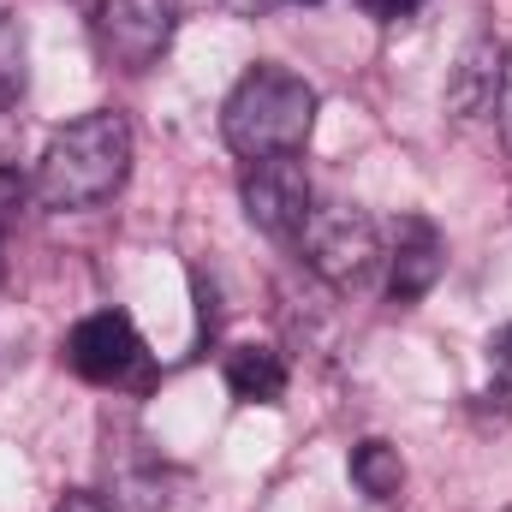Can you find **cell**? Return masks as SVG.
Returning <instances> with one entry per match:
<instances>
[{
    "label": "cell",
    "instance_id": "cell-1",
    "mask_svg": "<svg viewBox=\"0 0 512 512\" xmlns=\"http://www.w3.org/2000/svg\"><path fill=\"white\" fill-rule=\"evenodd\" d=\"M131 173V126L120 114L96 108V114H78L48 137L42 161H36V203L42 209H96L108 203Z\"/></svg>",
    "mask_w": 512,
    "mask_h": 512
},
{
    "label": "cell",
    "instance_id": "cell-2",
    "mask_svg": "<svg viewBox=\"0 0 512 512\" xmlns=\"http://www.w3.org/2000/svg\"><path fill=\"white\" fill-rule=\"evenodd\" d=\"M316 84H304L298 72L256 60L251 72L233 84V96L221 102V137L239 161L262 155H298L316 131Z\"/></svg>",
    "mask_w": 512,
    "mask_h": 512
},
{
    "label": "cell",
    "instance_id": "cell-3",
    "mask_svg": "<svg viewBox=\"0 0 512 512\" xmlns=\"http://www.w3.org/2000/svg\"><path fill=\"white\" fill-rule=\"evenodd\" d=\"M298 251L328 286H358L382 256V233L358 203H316L298 233Z\"/></svg>",
    "mask_w": 512,
    "mask_h": 512
},
{
    "label": "cell",
    "instance_id": "cell-4",
    "mask_svg": "<svg viewBox=\"0 0 512 512\" xmlns=\"http://www.w3.org/2000/svg\"><path fill=\"white\" fill-rule=\"evenodd\" d=\"M239 203L256 233H268L274 245H298V233L316 209V191H310V173L298 155H262V161H245V173H239Z\"/></svg>",
    "mask_w": 512,
    "mask_h": 512
},
{
    "label": "cell",
    "instance_id": "cell-5",
    "mask_svg": "<svg viewBox=\"0 0 512 512\" xmlns=\"http://www.w3.org/2000/svg\"><path fill=\"white\" fill-rule=\"evenodd\" d=\"M179 36V0H102L96 6V48L120 72H149Z\"/></svg>",
    "mask_w": 512,
    "mask_h": 512
},
{
    "label": "cell",
    "instance_id": "cell-6",
    "mask_svg": "<svg viewBox=\"0 0 512 512\" xmlns=\"http://www.w3.org/2000/svg\"><path fill=\"white\" fill-rule=\"evenodd\" d=\"M66 364L84 382L114 387L126 382L131 370H143V334H137V322L126 310H96L66 334Z\"/></svg>",
    "mask_w": 512,
    "mask_h": 512
},
{
    "label": "cell",
    "instance_id": "cell-7",
    "mask_svg": "<svg viewBox=\"0 0 512 512\" xmlns=\"http://www.w3.org/2000/svg\"><path fill=\"white\" fill-rule=\"evenodd\" d=\"M447 274V239L429 215H399L393 221V251H387V298L393 304H417L435 292V280Z\"/></svg>",
    "mask_w": 512,
    "mask_h": 512
},
{
    "label": "cell",
    "instance_id": "cell-8",
    "mask_svg": "<svg viewBox=\"0 0 512 512\" xmlns=\"http://www.w3.org/2000/svg\"><path fill=\"white\" fill-rule=\"evenodd\" d=\"M501 66H507V48L495 36H471L465 54H459V66H453V78H447V108L459 120L489 114L495 96H501Z\"/></svg>",
    "mask_w": 512,
    "mask_h": 512
},
{
    "label": "cell",
    "instance_id": "cell-9",
    "mask_svg": "<svg viewBox=\"0 0 512 512\" xmlns=\"http://www.w3.org/2000/svg\"><path fill=\"white\" fill-rule=\"evenodd\" d=\"M221 382L227 393L239 399V405H280V393H286V358L274 352V346H233L227 352V364H221Z\"/></svg>",
    "mask_w": 512,
    "mask_h": 512
},
{
    "label": "cell",
    "instance_id": "cell-10",
    "mask_svg": "<svg viewBox=\"0 0 512 512\" xmlns=\"http://www.w3.org/2000/svg\"><path fill=\"white\" fill-rule=\"evenodd\" d=\"M352 483H358V495H370V501H393L399 489H405V459H399V447L393 441H358L352 447Z\"/></svg>",
    "mask_w": 512,
    "mask_h": 512
},
{
    "label": "cell",
    "instance_id": "cell-11",
    "mask_svg": "<svg viewBox=\"0 0 512 512\" xmlns=\"http://www.w3.org/2000/svg\"><path fill=\"white\" fill-rule=\"evenodd\" d=\"M30 84V48H24V24L12 6H0V108H12Z\"/></svg>",
    "mask_w": 512,
    "mask_h": 512
},
{
    "label": "cell",
    "instance_id": "cell-12",
    "mask_svg": "<svg viewBox=\"0 0 512 512\" xmlns=\"http://www.w3.org/2000/svg\"><path fill=\"white\" fill-rule=\"evenodd\" d=\"M24 203H30V179H24L18 167H0V239H6L12 227H18Z\"/></svg>",
    "mask_w": 512,
    "mask_h": 512
},
{
    "label": "cell",
    "instance_id": "cell-13",
    "mask_svg": "<svg viewBox=\"0 0 512 512\" xmlns=\"http://www.w3.org/2000/svg\"><path fill=\"white\" fill-rule=\"evenodd\" d=\"M376 24H399V18H411V12H423V0H358Z\"/></svg>",
    "mask_w": 512,
    "mask_h": 512
},
{
    "label": "cell",
    "instance_id": "cell-14",
    "mask_svg": "<svg viewBox=\"0 0 512 512\" xmlns=\"http://www.w3.org/2000/svg\"><path fill=\"white\" fill-rule=\"evenodd\" d=\"M495 114H501V143L512 155V48H507V66H501V96H495Z\"/></svg>",
    "mask_w": 512,
    "mask_h": 512
},
{
    "label": "cell",
    "instance_id": "cell-15",
    "mask_svg": "<svg viewBox=\"0 0 512 512\" xmlns=\"http://www.w3.org/2000/svg\"><path fill=\"white\" fill-rule=\"evenodd\" d=\"M54 512H114L102 495H90V489H66L60 501H54Z\"/></svg>",
    "mask_w": 512,
    "mask_h": 512
},
{
    "label": "cell",
    "instance_id": "cell-16",
    "mask_svg": "<svg viewBox=\"0 0 512 512\" xmlns=\"http://www.w3.org/2000/svg\"><path fill=\"white\" fill-rule=\"evenodd\" d=\"M489 358H495V370L512 376V322H501V328L489 334Z\"/></svg>",
    "mask_w": 512,
    "mask_h": 512
},
{
    "label": "cell",
    "instance_id": "cell-17",
    "mask_svg": "<svg viewBox=\"0 0 512 512\" xmlns=\"http://www.w3.org/2000/svg\"><path fill=\"white\" fill-rule=\"evenodd\" d=\"M221 6H233V12H245V18H256V12H268L274 0H221Z\"/></svg>",
    "mask_w": 512,
    "mask_h": 512
},
{
    "label": "cell",
    "instance_id": "cell-18",
    "mask_svg": "<svg viewBox=\"0 0 512 512\" xmlns=\"http://www.w3.org/2000/svg\"><path fill=\"white\" fill-rule=\"evenodd\" d=\"M298 6H316V0H298Z\"/></svg>",
    "mask_w": 512,
    "mask_h": 512
},
{
    "label": "cell",
    "instance_id": "cell-19",
    "mask_svg": "<svg viewBox=\"0 0 512 512\" xmlns=\"http://www.w3.org/2000/svg\"><path fill=\"white\" fill-rule=\"evenodd\" d=\"M501 512H512V507H501Z\"/></svg>",
    "mask_w": 512,
    "mask_h": 512
}]
</instances>
